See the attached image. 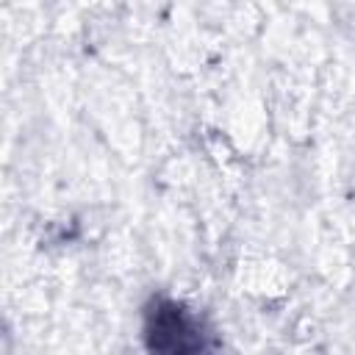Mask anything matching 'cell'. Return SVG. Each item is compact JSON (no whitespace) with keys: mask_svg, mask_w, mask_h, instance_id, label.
Segmentation results:
<instances>
[{"mask_svg":"<svg viewBox=\"0 0 355 355\" xmlns=\"http://www.w3.org/2000/svg\"><path fill=\"white\" fill-rule=\"evenodd\" d=\"M144 341L150 355H205V336L197 319L169 300L150 305Z\"/></svg>","mask_w":355,"mask_h":355,"instance_id":"6da1fadb","label":"cell"}]
</instances>
